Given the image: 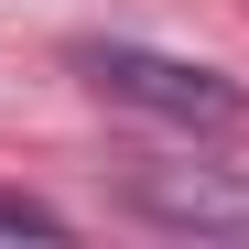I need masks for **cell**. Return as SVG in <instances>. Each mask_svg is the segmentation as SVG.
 <instances>
[{"label":"cell","mask_w":249,"mask_h":249,"mask_svg":"<svg viewBox=\"0 0 249 249\" xmlns=\"http://www.w3.org/2000/svg\"><path fill=\"white\" fill-rule=\"evenodd\" d=\"M76 76H87L98 98L119 108H141L162 119V130H249V87L217 65H195V54H162V44H76Z\"/></svg>","instance_id":"6da1fadb"},{"label":"cell","mask_w":249,"mask_h":249,"mask_svg":"<svg viewBox=\"0 0 249 249\" xmlns=\"http://www.w3.org/2000/svg\"><path fill=\"white\" fill-rule=\"evenodd\" d=\"M0 238H65V217L44 195H0Z\"/></svg>","instance_id":"3957f363"},{"label":"cell","mask_w":249,"mask_h":249,"mask_svg":"<svg viewBox=\"0 0 249 249\" xmlns=\"http://www.w3.org/2000/svg\"><path fill=\"white\" fill-rule=\"evenodd\" d=\"M119 206L162 238H249V174L238 162H130Z\"/></svg>","instance_id":"7a4b0ae2"}]
</instances>
